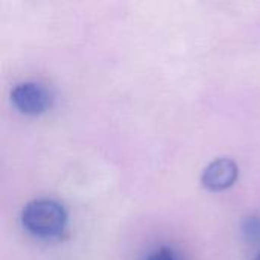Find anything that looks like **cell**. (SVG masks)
<instances>
[{
  "label": "cell",
  "mask_w": 260,
  "mask_h": 260,
  "mask_svg": "<svg viewBox=\"0 0 260 260\" xmlns=\"http://www.w3.org/2000/svg\"><path fill=\"white\" fill-rule=\"evenodd\" d=\"M146 260H183L172 248L168 247H160L157 250H154L152 253L148 254Z\"/></svg>",
  "instance_id": "277c9868"
},
{
  "label": "cell",
  "mask_w": 260,
  "mask_h": 260,
  "mask_svg": "<svg viewBox=\"0 0 260 260\" xmlns=\"http://www.w3.org/2000/svg\"><path fill=\"white\" fill-rule=\"evenodd\" d=\"M11 101L15 108L27 116L44 113L50 107V93L37 82L17 84L11 91Z\"/></svg>",
  "instance_id": "7a4b0ae2"
},
{
  "label": "cell",
  "mask_w": 260,
  "mask_h": 260,
  "mask_svg": "<svg viewBox=\"0 0 260 260\" xmlns=\"http://www.w3.org/2000/svg\"><path fill=\"white\" fill-rule=\"evenodd\" d=\"M239 169L232 158H216L203 172L201 183L206 189L219 192L232 187L238 180Z\"/></svg>",
  "instance_id": "3957f363"
},
{
  "label": "cell",
  "mask_w": 260,
  "mask_h": 260,
  "mask_svg": "<svg viewBox=\"0 0 260 260\" xmlns=\"http://www.w3.org/2000/svg\"><path fill=\"white\" fill-rule=\"evenodd\" d=\"M21 225L35 238H58L67 225V213L64 207L53 200H34L27 203L21 212Z\"/></svg>",
  "instance_id": "6da1fadb"
},
{
  "label": "cell",
  "mask_w": 260,
  "mask_h": 260,
  "mask_svg": "<svg viewBox=\"0 0 260 260\" xmlns=\"http://www.w3.org/2000/svg\"><path fill=\"white\" fill-rule=\"evenodd\" d=\"M254 260H260V254H259V256H257V257H256V259H254Z\"/></svg>",
  "instance_id": "5b68a950"
}]
</instances>
